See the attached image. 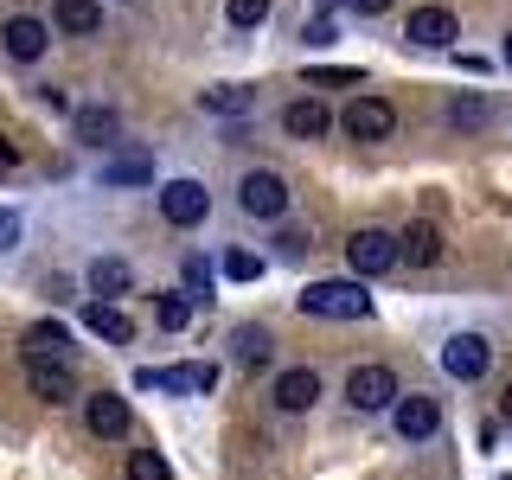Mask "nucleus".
I'll return each instance as SVG.
<instances>
[{"mask_svg": "<svg viewBox=\"0 0 512 480\" xmlns=\"http://www.w3.org/2000/svg\"><path fill=\"white\" fill-rule=\"evenodd\" d=\"M295 301H301V314H314V320H365L372 314L365 282H308Z\"/></svg>", "mask_w": 512, "mask_h": 480, "instance_id": "1", "label": "nucleus"}, {"mask_svg": "<svg viewBox=\"0 0 512 480\" xmlns=\"http://www.w3.org/2000/svg\"><path fill=\"white\" fill-rule=\"evenodd\" d=\"M397 397H404V391H397L391 365H352V372H346V404L352 410H365V416H372V410H397Z\"/></svg>", "mask_w": 512, "mask_h": 480, "instance_id": "2", "label": "nucleus"}, {"mask_svg": "<svg viewBox=\"0 0 512 480\" xmlns=\"http://www.w3.org/2000/svg\"><path fill=\"white\" fill-rule=\"evenodd\" d=\"M218 384V365H141L135 391H180V397H205Z\"/></svg>", "mask_w": 512, "mask_h": 480, "instance_id": "3", "label": "nucleus"}, {"mask_svg": "<svg viewBox=\"0 0 512 480\" xmlns=\"http://www.w3.org/2000/svg\"><path fill=\"white\" fill-rule=\"evenodd\" d=\"M346 263H352V276H384L391 263H404V250H397V237H391V231L365 224V231H352V237H346Z\"/></svg>", "mask_w": 512, "mask_h": 480, "instance_id": "4", "label": "nucleus"}, {"mask_svg": "<svg viewBox=\"0 0 512 480\" xmlns=\"http://www.w3.org/2000/svg\"><path fill=\"white\" fill-rule=\"evenodd\" d=\"M205 212H212V192H205L199 180H167V186H160V218H167L173 231L205 224Z\"/></svg>", "mask_w": 512, "mask_h": 480, "instance_id": "5", "label": "nucleus"}, {"mask_svg": "<svg viewBox=\"0 0 512 480\" xmlns=\"http://www.w3.org/2000/svg\"><path fill=\"white\" fill-rule=\"evenodd\" d=\"M487 365H493L487 333H455V340L442 346V372L455 378V384H480V378H487Z\"/></svg>", "mask_w": 512, "mask_h": 480, "instance_id": "6", "label": "nucleus"}, {"mask_svg": "<svg viewBox=\"0 0 512 480\" xmlns=\"http://www.w3.org/2000/svg\"><path fill=\"white\" fill-rule=\"evenodd\" d=\"M237 205H244V218H282L288 212V180L269 167L244 173V186H237Z\"/></svg>", "mask_w": 512, "mask_h": 480, "instance_id": "7", "label": "nucleus"}, {"mask_svg": "<svg viewBox=\"0 0 512 480\" xmlns=\"http://www.w3.org/2000/svg\"><path fill=\"white\" fill-rule=\"evenodd\" d=\"M340 128H346L352 141H391L397 109L384 103V96H352V103H346V116H340Z\"/></svg>", "mask_w": 512, "mask_h": 480, "instance_id": "8", "label": "nucleus"}, {"mask_svg": "<svg viewBox=\"0 0 512 480\" xmlns=\"http://www.w3.org/2000/svg\"><path fill=\"white\" fill-rule=\"evenodd\" d=\"M391 423H397V436H404V442H429V436L442 429V397H429V391H410V397H397Z\"/></svg>", "mask_w": 512, "mask_h": 480, "instance_id": "9", "label": "nucleus"}, {"mask_svg": "<svg viewBox=\"0 0 512 480\" xmlns=\"http://www.w3.org/2000/svg\"><path fill=\"white\" fill-rule=\"evenodd\" d=\"M269 397H276V410H282V416H308V410L320 404V372H314V365H288Z\"/></svg>", "mask_w": 512, "mask_h": 480, "instance_id": "10", "label": "nucleus"}, {"mask_svg": "<svg viewBox=\"0 0 512 480\" xmlns=\"http://www.w3.org/2000/svg\"><path fill=\"white\" fill-rule=\"evenodd\" d=\"M455 13L448 7H416L410 13V26H404V39L410 45H423V52H448V45H455Z\"/></svg>", "mask_w": 512, "mask_h": 480, "instance_id": "11", "label": "nucleus"}, {"mask_svg": "<svg viewBox=\"0 0 512 480\" xmlns=\"http://www.w3.org/2000/svg\"><path fill=\"white\" fill-rule=\"evenodd\" d=\"M128 397H116V391H96V397H84V429L90 436H103V442H116V436H128Z\"/></svg>", "mask_w": 512, "mask_h": 480, "instance_id": "12", "label": "nucleus"}, {"mask_svg": "<svg viewBox=\"0 0 512 480\" xmlns=\"http://www.w3.org/2000/svg\"><path fill=\"white\" fill-rule=\"evenodd\" d=\"M26 384H32V397H45V404H64V397H77L71 359H26Z\"/></svg>", "mask_w": 512, "mask_h": 480, "instance_id": "13", "label": "nucleus"}, {"mask_svg": "<svg viewBox=\"0 0 512 480\" xmlns=\"http://www.w3.org/2000/svg\"><path fill=\"white\" fill-rule=\"evenodd\" d=\"M282 128H288L295 141H320V135L333 128V109L320 103V96H301V103H288V109H282Z\"/></svg>", "mask_w": 512, "mask_h": 480, "instance_id": "14", "label": "nucleus"}, {"mask_svg": "<svg viewBox=\"0 0 512 480\" xmlns=\"http://www.w3.org/2000/svg\"><path fill=\"white\" fill-rule=\"evenodd\" d=\"M45 20H32V13H20V20H7V32H0V45H7V58H20V64H32V58H45Z\"/></svg>", "mask_w": 512, "mask_h": 480, "instance_id": "15", "label": "nucleus"}, {"mask_svg": "<svg viewBox=\"0 0 512 480\" xmlns=\"http://www.w3.org/2000/svg\"><path fill=\"white\" fill-rule=\"evenodd\" d=\"M84 327L96 333V340H109V346H128V340H135V320H128L116 301H90V308H84Z\"/></svg>", "mask_w": 512, "mask_h": 480, "instance_id": "16", "label": "nucleus"}, {"mask_svg": "<svg viewBox=\"0 0 512 480\" xmlns=\"http://www.w3.org/2000/svg\"><path fill=\"white\" fill-rule=\"evenodd\" d=\"M26 359H71V327H64V320H32Z\"/></svg>", "mask_w": 512, "mask_h": 480, "instance_id": "17", "label": "nucleus"}, {"mask_svg": "<svg viewBox=\"0 0 512 480\" xmlns=\"http://www.w3.org/2000/svg\"><path fill=\"white\" fill-rule=\"evenodd\" d=\"M148 180H154V160L141 148H122L103 160V186H148Z\"/></svg>", "mask_w": 512, "mask_h": 480, "instance_id": "18", "label": "nucleus"}, {"mask_svg": "<svg viewBox=\"0 0 512 480\" xmlns=\"http://www.w3.org/2000/svg\"><path fill=\"white\" fill-rule=\"evenodd\" d=\"M397 250H404V263L429 269V263H442V231H436V224H423V218H416L410 231L397 237Z\"/></svg>", "mask_w": 512, "mask_h": 480, "instance_id": "19", "label": "nucleus"}, {"mask_svg": "<svg viewBox=\"0 0 512 480\" xmlns=\"http://www.w3.org/2000/svg\"><path fill=\"white\" fill-rule=\"evenodd\" d=\"M58 32H71V39H90L96 26H103V0H58Z\"/></svg>", "mask_w": 512, "mask_h": 480, "instance_id": "20", "label": "nucleus"}, {"mask_svg": "<svg viewBox=\"0 0 512 480\" xmlns=\"http://www.w3.org/2000/svg\"><path fill=\"white\" fill-rule=\"evenodd\" d=\"M231 352H237V365H244V372H263L269 352H276V340H269V327H237L231 333Z\"/></svg>", "mask_w": 512, "mask_h": 480, "instance_id": "21", "label": "nucleus"}, {"mask_svg": "<svg viewBox=\"0 0 512 480\" xmlns=\"http://www.w3.org/2000/svg\"><path fill=\"white\" fill-rule=\"evenodd\" d=\"M90 288L116 301V295H128V288H135V269H128L122 256H96V263H90Z\"/></svg>", "mask_w": 512, "mask_h": 480, "instance_id": "22", "label": "nucleus"}, {"mask_svg": "<svg viewBox=\"0 0 512 480\" xmlns=\"http://www.w3.org/2000/svg\"><path fill=\"white\" fill-rule=\"evenodd\" d=\"M122 135V116L109 103H90V109H77V141H96V148H103V141H116Z\"/></svg>", "mask_w": 512, "mask_h": 480, "instance_id": "23", "label": "nucleus"}, {"mask_svg": "<svg viewBox=\"0 0 512 480\" xmlns=\"http://www.w3.org/2000/svg\"><path fill=\"white\" fill-rule=\"evenodd\" d=\"M250 103H256V90H244V84H212L199 96V109H212V116H244Z\"/></svg>", "mask_w": 512, "mask_h": 480, "instance_id": "24", "label": "nucleus"}, {"mask_svg": "<svg viewBox=\"0 0 512 480\" xmlns=\"http://www.w3.org/2000/svg\"><path fill=\"white\" fill-rule=\"evenodd\" d=\"M308 84L314 90H346V84H365V71H359V64H314Z\"/></svg>", "mask_w": 512, "mask_h": 480, "instance_id": "25", "label": "nucleus"}, {"mask_svg": "<svg viewBox=\"0 0 512 480\" xmlns=\"http://www.w3.org/2000/svg\"><path fill=\"white\" fill-rule=\"evenodd\" d=\"M487 116H493L487 96H455V103H448V122L455 128H487Z\"/></svg>", "mask_w": 512, "mask_h": 480, "instance_id": "26", "label": "nucleus"}, {"mask_svg": "<svg viewBox=\"0 0 512 480\" xmlns=\"http://www.w3.org/2000/svg\"><path fill=\"white\" fill-rule=\"evenodd\" d=\"M128 480H173V468H167L160 448H135V455H128Z\"/></svg>", "mask_w": 512, "mask_h": 480, "instance_id": "27", "label": "nucleus"}, {"mask_svg": "<svg viewBox=\"0 0 512 480\" xmlns=\"http://www.w3.org/2000/svg\"><path fill=\"white\" fill-rule=\"evenodd\" d=\"M224 20H231L237 32H250V26L269 20V0H224Z\"/></svg>", "mask_w": 512, "mask_h": 480, "instance_id": "28", "label": "nucleus"}, {"mask_svg": "<svg viewBox=\"0 0 512 480\" xmlns=\"http://www.w3.org/2000/svg\"><path fill=\"white\" fill-rule=\"evenodd\" d=\"M154 320H160V327H167V333H180L186 320H192V301H186V295H160V308H154Z\"/></svg>", "mask_w": 512, "mask_h": 480, "instance_id": "29", "label": "nucleus"}, {"mask_svg": "<svg viewBox=\"0 0 512 480\" xmlns=\"http://www.w3.org/2000/svg\"><path fill=\"white\" fill-rule=\"evenodd\" d=\"M224 276H231V282H256V276H263V256H256V250H231V256H224Z\"/></svg>", "mask_w": 512, "mask_h": 480, "instance_id": "30", "label": "nucleus"}, {"mask_svg": "<svg viewBox=\"0 0 512 480\" xmlns=\"http://www.w3.org/2000/svg\"><path fill=\"white\" fill-rule=\"evenodd\" d=\"M301 39H308V45H327V39H333V20H327V13H314V20H308V32H301Z\"/></svg>", "mask_w": 512, "mask_h": 480, "instance_id": "31", "label": "nucleus"}, {"mask_svg": "<svg viewBox=\"0 0 512 480\" xmlns=\"http://www.w3.org/2000/svg\"><path fill=\"white\" fill-rule=\"evenodd\" d=\"M352 13H359V20H378V13H391V0H346Z\"/></svg>", "mask_w": 512, "mask_h": 480, "instance_id": "32", "label": "nucleus"}, {"mask_svg": "<svg viewBox=\"0 0 512 480\" xmlns=\"http://www.w3.org/2000/svg\"><path fill=\"white\" fill-rule=\"evenodd\" d=\"M39 103H45V109H71V96H64L58 84H39Z\"/></svg>", "mask_w": 512, "mask_h": 480, "instance_id": "33", "label": "nucleus"}, {"mask_svg": "<svg viewBox=\"0 0 512 480\" xmlns=\"http://www.w3.org/2000/svg\"><path fill=\"white\" fill-rule=\"evenodd\" d=\"M13 237H20V218H13V212H0V250H13Z\"/></svg>", "mask_w": 512, "mask_h": 480, "instance_id": "34", "label": "nucleus"}, {"mask_svg": "<svg viewBox=\"0 0 512 480\" xmlns=\"http://www.w3.org/2000/svg\"><path fill=\"white\" fill-rule=\"evenodd\" d=\"M186 282H192V288H212V269H205L199 256H192V263H186Z\"/></svg>", "mask_w": 512, "mask_h": 480, "instance_id": "35", "label": "nucleus"}, {"mask_svg": "<svg viewBox=\"0 0 512 480\" xmlns=\"http://www.w3.org/2000/svg\"><path fill=\"white\" fill-rule=\"evenodd\" d=\"M500 416H506V423H512V384H506V391H500Z\"/></svg>", "mask_w": 512, "mask_h": 480, "instance_id": "36", "label": "nucleus"}, {"mask_svg": "<svg viewBox=\"0 0 512 480\" xmlns=\"http://www.w3.org/2000/svg\"><path fill=\"white\" fill-rule=\"evenodd\" d=\"M506 71H512V32H506Z\"/></svg>", "mask_w": 512, "mask_h": 480, "instance_id": "37", "label": "nucleus"}]
</instances>
